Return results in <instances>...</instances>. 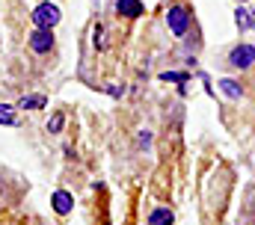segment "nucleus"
<instances>
[{
    "mask_svg": "<svg viewBox=\"0 0 255 225\" xmlns=\"http://www.w3.org/2000/svg\"><path fill=\"white\" fill-rule=\"evenodd\" d=\"M57 21H60V9H57L54 3H42V6H36V12H33V24H36V27L51 30Z\"/></svg>",
    "mask_w": 255,
    "mask_h": 225,
    "instance_id": "2",
    "label": "nucleus"
},
{
    "mask_svg": "<svg viewBox=\"0 0 255 225\" xmlns=\"http://www.w3.org/2000/svg\"><path fill=\"white\" fill-rule=\"evenodd\" d=\"M172 211L169 208H154L151 211V217H148V225H172Z\"/></svg>",
    "mask_w": 255,
    "mask_h": 225,
    "instance_id": "5",
    "label": "nucleus"
},
{
    "mask_svg": "<svg viewBox=\"0 0 255 225\" xmlns=\"http://www.w3.org/2000/svg\"><path fill=\"white\" fill-rule=\"evenodd\" d=\"M60 127H63V115H54V118L48 121V133H57Z\"/></svg>",
    "mask_w": 255,
    "mask_h": 225,
    "instance_id": "9",
    "label": "nucleus"
},
{
    "mask_svg": "<svg viewBox=\"0 0 255 225\" xmlns=\"http://www.w3.org/2000/svg\"><path fill=\"white\" fill-rule=\"evenodd\" d=\"M51 45H54V36H51V30H36L33 36H30V48L36 51V54H48L51 51Z\"/></svg>",
    "mask_w": 255,
    "mask_h": 225,
    "instance_id": "4",
    "label": "nucleus"
},
{
    "mask_svg": "<svg viewBox=\"0 0 255 225\" xmlns=\"http://www.w3.org/2000/svg\"><path fill=\"white\" fill-rule=\"evenodd\" d=\"M95 45L104 48V30H101V27H95Z\"/></svg>",
    "mask_w": 255,
    "mask_h": 225,
    "instance_id": "10",
    "label": "nucleus"
},
{
    "mask_svg": "<svg viewBox=\"0 0 255 225\" xmlns=\"http://www.w3.org/2000/svg\"><path fill=\"white\" fill-rule=\"evenodd\" d=\"M163 80H184V74H175V71H166Z\"/></svg>",
    "mask_w": 255,
    "mask_h": 225,
    "instance_id": "12",
    "label": "nucleus"
},
{
    "mask_svg": "<svg viewBox=\"0 0 255 225\" xmlns=\"http://www.w3.org/2000/svg\"><path fill=\"white\" fill-rule=\"evenodd\" d=\"M54 211H57V214H68V211H71V196H68L65 190H57V193H54Z\"/></svg>",
    "mask_w": 255,
    "mask_h": 225,
    "instance_id": "7",
    "label": "nucleus"
},
{
    "mask_svg": "<svg viewBox=\"0 0 255 225\" xmlns=\"http://www.w3.org/2000/svg\"><path fill=\"white\" fill-rule=\"evenodd\" d=\"M148 142H151V136H148V130H139V145H142V148H145V145H148Z\"/></svg>",
    "mask_w": 255,
    "mask_h": 225,
    "instance_id": "11",
    "label": "nucleus"
},
{
    "mask_svg": "<svg viewBox=\"0 0 255 225\" xmlns=\"http://www.w3.org/2000/svg\"><path fill=\"white\" fill-rule=\"evenodd\" d=\"M166 24H169V30H172L175 36H184V33L190 30V12H187L184 6H172V9L166 12Z\"/></svg>",
    "mask_w": 255,
    "mask_h": 225,
    "instance_id": "1",
    "label": "nucleus"
},
{
    "mask_svg": "<svg viewBox=\"0 0 255 225\" xmlns=\"http://www.w3.org/2000/svg\"><path fill=\"white\" fill-rule=\"evenodd\" d=\"M116 9H119V15H128V18H136V15H142V6H139V0H119V3H116Z\"/></svg>",
    "mask_w": 255,
    "mask_h": 225,
    "instance_id": "6",
    "label": "nucleus"
},
{
    "mask_svg": "<svg viewBox=\"0 0 255 225\" xmlns=\"http://www.w3.org/2000/svg\"><path fill=\"white\" fill-rule=\"evenodd\" d=\"M220 86L226 89V95H232V98H241V89H238V83H235V80H223Z\"/></svg>",
    "mask_w": 255,
    "mask_h": 225,
    "instance_id": "8",
    "label": "nucleus"
},
{
    "mask_svg": "<svg viewBox=\"0 0 255 225\" xmlns=\"http://www.w3.org/2000/svg\"><path fill=\"white\" fill-rule=\"evenodd\" d=\"M238 24H244V27L250 24V21H247V12H244V9H238Z\"/></svg>",
    "mask_w": 255,
    "mask_h": 225,
    "instance_id": "13",
    "label": "nucleus"
},
{
    "mask_svg": "<svg viewBox=\"0 0 255 225\" xmlns=\"http://www.w3.org/2000/svg\"><path fill=\"white\" fill-rule=\"evenodd\" d=\"M255 62V48L253 45H238L232 54H229V65H235V68H250Z\"/></svg>",
    "mask_w": 255,
    "mask_h": 225,
    "instance_id": "3",
    "label": "nucleus"
}]
</instances>
